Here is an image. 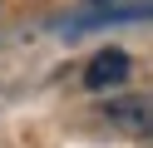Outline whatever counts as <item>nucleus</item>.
<instances>
[{
  "mask_svg": "<svg viewBox=\"0 0 153 148\" xmlns=\"http://www.w3.org/2000/svg\"><path fill=\"white\" fill-rule=\"evenodd\" d=\"M104 118L114 128H123V133H133V138H148L153 133V99H109Z\"/></svg>",
  "mask_w": 153,
  "mask_h": 148,
  "instance_id": "f257e3e1",
  "label": "nucleus"
},
{
  "mask_svg": "<svg viewBox=\"0 0 153 148\" xmlns=\"http://www.w3.org/2000/svg\"><path fill=\"white\" fill-rule=\"evenodd\" d=\"M128 54L123 49H104V54H94L89 59V69H84V84L94 89V94H104V89H119L123 79H128Z\"/></svg>",
  "mask_w": 153,
  "mask_h": 148,
  "instance_id": "f03ea898",
  "label": "nucleus"
},
{
  "mask_svg": "<svg viewBox=\"0 0 153 148\" xmlns=\"http://www.w3.org/2000/svg\"><path fill=\"white\" fill-rule=\"evenodd\" d=\"M94 5H109V0H94Z\"/></svg>",
  "mask_w": 153,
  "mask_h": 148,
  "instance_id": "7ed1b4c3",
  "label": "nucleus"
}]
</instances>
